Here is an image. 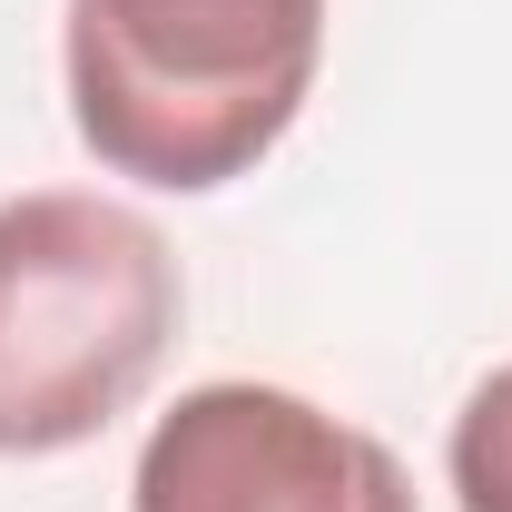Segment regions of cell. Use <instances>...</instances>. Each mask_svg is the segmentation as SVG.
Segmentation results:
<instances>
[{
	"instance_id": "1",
	"label": "cell",
	"mask_w": 512,
	"mask_h": 512,
	"mask_svg": "<svg viewBox=\"0 0 512 512\" xmlns=\"http://www.w3.org/2000/svg\"><path fill=\"white\" fill-rule=\"evenodd\" d=\"M325 60V0H69L60 69L79 148L168 197L247 178L296 128Z\"/></svg>"
},
{
	"instance_id": "4",
	"label": "cell",
	"mask_w": 512,
	"mask_h": 512,
	"mask_svg": "<svg viewBox=\"0 0 512 512\" xmlns=\"http://www.w3.org/2000/svg\"><path fill=\"white\" fill-rule=\"evenodd\" d=\"M444 473H453V503L463 512H512V365H493V375L463 394Z\"/></svg>"
},
{
	"instance_id": "3",
	"label": "cell",
	"mask_w": 512,
	"mask_h": 512,
	"mask_svg": "<svg viewBox=\"0 0 512 512\" xmlns=\"http://www.w3.org/2000/svg\"><path fill=\"white\" fill-rule=\"evenodd\" d=\"M128 512H414V483L394 444L286 384H197L148 424Z\"/></svg>"
},
{
	"instance_id": "2",
	"label": "cell",
	"mask_w": 512,
	"mask_h": 512,
	"mask_svg": "<svg viewBox=\"0 0 512 512\" xmlns=\"http://www.w3.org/2000/svg\"><path fill=\"white\" fill-rule=\"evenodd\" d=\"M168 237L89 188L0 197V453L40 463L109 434L178 335Z\"/></svg>"
}]
</instances>
